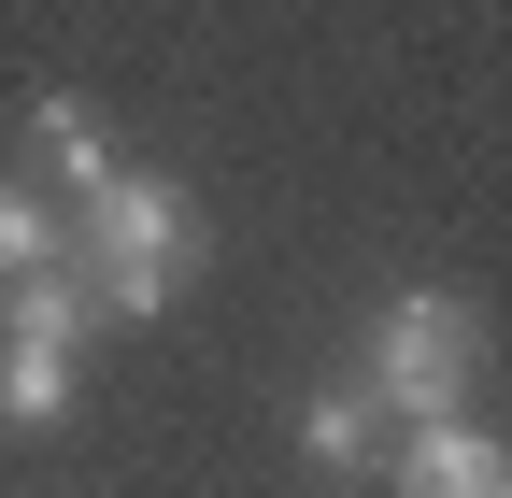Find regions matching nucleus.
Instances as JSON below:
<instances>
[{
	"mask_svg": "<svg viewBox=\"0 0 512 498\" xmlns=\"http://www.w3.org/2000/svg\"><path fill=\"white\" fill-rule=\"evenodd\" d=\"M484 385V314L456 285H399L370 314V356H356V399L370 413H399V427H441V413H470Z\"/></svg>",
	"mask_w": 512,
	"mask_h": 498,
	"instance_id": "obj_2",
	"label": "nucleus"
},
{
	"mask_svg": "<svg viewBox=\"0 0 512 498\" xmlns=\"http://www.w3.org/2000/svg\"><path fill=\"white\" fill-rule=\"evenodd\" d=\"M0 427H72V356L0 342Z\"/></svg>",
	"mask_w": 512,
	"mask_h": 498,
	"instance_id": "obj_8",
	"label": "nucleus"
},
{
	"mask_svg": "<svg viewBox=\"0 0 512 498\" xmlns=\"http://www.w3.org/2000/svg\"><path fill=\"white\" fill-rule=\"evenodd\" d=\"M29 143H43V171H57V185H43L57 214H72L86 185H114V171H128V157H114V129H100V114H86L72 86H43V100H29Z\"/></svg>",
	"mask_w": 512,
	"mask_h": 498,
	"instance_id": "obj_4",
	"label": "nucleus"
},
{
	"mask_svg": "<svg viewBox=\"0 0 512 498\" xmlns=\"http://www.w3.org/2000/svg\"><path fill=\"white\" fill-rule=\"evenodd\" d=\"M370 427H384V413L356 399V370H328V385H313V399H299V456L356 484V470H370Z\"/></svg>",
	"mask_w": 512,
	"mask_h": 498,
	"instance_id": "obj_6",
	"label": "nucleus"
},
{
	"mask_svg": "<svg viewBox=\"0 0 512 498\" xmlns=\"http://www.w3.org/2000/svg\"><path fill=\"white\" fill-rule=\"evenodd\" d=\"M200 257H214L200 200H185L171 171H143V157H128L114 185H86V200H72V271H86L100 314H171V299L200 285Z\"/></svg>",
	"mask_w": 512,
	"mask_h": 498,
	"instance_id": "obj_1",
	"label": "nucleus"
},
{
	"mask_svg": "<svg viewBox=\"0 0 512 498\" xmlns=\"http://www.w3.org/2000/svg\"><path fill=\"white\" fill-rule=\"evenodd\" d=\"M57 257H72V214H57L29 171H0V285H15V271H57Z\"/></svg>",
	"mask_w": 512,
	"mask_h": 498,
	"instance_id": "obj_7",
	"label": "nucleus"
},
{
	"mask_svg": "<svg viewBox=\"0 0 512 498\" xmlns=\"http://www.w3.org/2000/svg\"><path fill=\"white\" fill-rule=\"evenodd\" d=\"M399 498H512V456H498V427H470V413L413 427V442H399Z\"/></svg>",
	"mask_w": 512,
	"mask_h": 498,
	"instance_id": "obj_3",
	"label": "nucleus"
},
{
	"mask_svg": "<svg viewBox=\"0 0 512 498\" xmlns=\"http://www.w3.org/2000/svg\"><path fill=\"white\" fill-rule=\"evenodd\" d=\"M86 328H100V299H86V271H72V257H57V271H15V285H0V342L86 356Z\"/></svg>",
	"mask_w": 512,
	"mask_h": 498,
	"instance_id": "obj_5",
	"label": "nucleus"
}]
</instances>
